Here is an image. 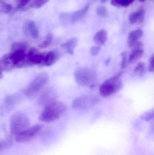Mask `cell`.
Masks as SVG:
<instances>
[{
  "mask_svg": "<svg viewBox=\"0 0 154 155\" xmlns=\"http://www.w3.org/2000/svg\"><path fill=\"white\" fill-rule=\"evenodd\" d=\"M143 31L141 29L134 30L130 32L127 38V45L132 48L134 45L139 41V40L143 36Z\"/></svg>",
  "mask_w": 154,
  "mask_h": 155,
  "instance_id": "4fadbf2b",
  "label": "cell"
},
{
  "mask_svg": "<svg viewBox=\"0 0 154 155\" xmlns=\"http://www.w3.org/2000/svg\"><path fill=\"white\" fill-rule=\"evenodd\" d=\"M30 120L25 114L18 112L13 115L10 120V131L12 134L16 135L29 128Z\"/></svg>",
  "mask_w": 154,
  "mask_h": 155,
  "instance_id": "3957f363",
  "label": "cell"
},
{
  "mask_svg": "<svg viewBox=\"0 0 154 155\" xmlns=\"http://www.w3.org/2000/svg\"><path fill=\"white\" fill-rule=\"evenodd\" d=\"M15 68L11 53L3 55L0 59V70L2 71H8Z\"/></svg>",
  "mask_w": 154,
  "mask_h": 155,
  "instance_id": "8fae6325",
  "label": "cell"
},
{
  "mask_svg": "<svg viewBox=\"0 0 154 155\" xmlns=\"http://www.w3.org/2000/svg\"><path fill=\"white\" fill-rule=\"evenodd\" d=\"M140 2H145L146 0H138Z\"/></svg>",
  "mask_w": 154,
  "mask_h": 155,
  "instance_id": "1f68e13d",
  "label": "cell"
},
{
  "mask_svg": "<svg viewBox=\"0 0 154 155\" xmlns=\"http://www.w3.org/2000/svg\"><path fill=\"white\" fill-rule=\"evenodd\" d=\"M28 47V44L25 42H16L14 43L11 46V52L17 51H26Z\"/></svg>",
  "mask_w": 154,
  "mask_h": 155,
  "instance_id": "ac0fdd59",
  "label": "cell"
},
{
  "mask_svg": "<svg viewBox=\"0 0 154 155\" xmlns=\"http://www.w3.org/2000/svg\"><path fill=\"white\" fill-rule=\"evenodd\" d=\"M107 0H101V2H106Z\"/></svg>",
  "mask_w": 154,
  "mask_h": 155,
  "instance_id": "d6a6232c",
  "label": "cell"
},
{
  "mask_svg": "<svg viewBox=\"0 0 154 155\" xmlns=\"http://www.w3.org/2000/svg\"><path fill=\"white\" fill-rule=\"evenodd\" d=\"M108 34L105 30H101L96 33L94 35V41L98 45H104L107 40Z\"/></svg>",
  "mask_w": 154,
  "mask_h": 155,
  "instance_id": "2e32d148",
  "label": "cell"
},
{
  "mask_svg": "<svg viewBox=\"0 0 154 155\" xmlns=\"http://www.w3.org/2000/svg\"><path fill=\"white\" fill-rule=\"evenodd\" d=\"M98 102V99L94 96L83 95L74 99L71 106L76 110H88L93 107Z\"/></svg>",
  "mask_w": 154,
  "mask_h": 155,
  "instance_id": "5b68a950",
  "label": "cell"
},
{
  "mask_svg": "<svg viewBox=\"0 0 154 155\" xmlns=\"http://www.w3.org/2000/svg\"><path fill=\"white\" fill-rule=\"evenodd\" d=\"M42 61L41 66H50L54 64L58 60L59 55L56 51H50L42 53Z\"/></svg>",
  "mask_w": 154,
  "mask_h": 155,
  "instance_id": "ba28073f",
  "label": "cell"
},
{
  "mask_svg": "<svg viewBox=\"0 0 154 155\" xmlns=\"http://www.w3.org/2000/svg\"><path fill=\"white\" fill-rule=\"evenodd\" d=\"M77 38H71L61 45V47L66 50L68 53L72 55L74 54V50L77 46Z\"/></svg>",
  "mask_w": 154,
  "mask_h": 155,
  "instance_id": "9a60e30c",
  "label": "cell"
},
{
  "mask_svg": "<svg viewBox=\"0 0 154 155\" xmlns=\"http://www.w3.org/2000/svg\"><path fill=\"white\" fill-rule=\"evenodd\" d=\"M143 47V43L140 41L137 43L132 47L133 50L128 58V62L129 63H134L143 57L144 54Z\"/></svg>",
  "mask_w": 154,
  "mask_h": 155,
  "instance_id": "9c48e42d",
  "label": "cell"
},
{
  "mask_svg": "<svg viewBox=\"0 0 154 155\" xmlns=\"http://www.w3.org/2000/svg\"><path fill=\"white\" fill-rule=\"evenodd\" d=\"M30 0H19L17 8L18 9H22L25 7L30 2Z\"/></svg>",
  "mask_w": 154,
  "mask_h": 155,
  "instance_id": "f1b7e54d",
  "label": "cell"
},
{
  "mask_svg": "<svg viewBox=\"0 0 154 155\" xmlns=\"http://www.w3.org/2000/svg\"><path fill=\"white\" fill-rule=\"evenodd\" d=\"M12 9V6L11 5L0 0V12L8 13Z\"/></svg>",
  "mask_w": 154,
  "mask_h": 155,
  "instance_id": "44dd1931",
  "label": "cell"
},
{
  "mask_svg": "<svg viewBox=\"0 0 154 155\" xmlns=\"http://www.w3.org/2000/svg\"><path fill=\"white\" fill-rule=\"evenodd\" d=\"M12 144V140L11 138L0 141V150H4L10 147Z\"/></svg>",
  "mask_w": 154,
  "mask_h": 155,
  "instance_id": "cb8c5ba5",
  "label": "cell"
},
{
  "mask_svg": "<svg viewBox=\"0 0 154 155\" xmlns=\"http://www.w3.org/2000/svg\"><path fill=\"white\" fill-rule=\"evenodd\" d=\"M48 2L49 0H34L31 6L33 8L38 9L42 7Z\"/></svg>",
  "mask_w": 154,
  "mask_h": 155,
  "instance_id": "d4e9b609",
  "label": "cell"
},
{
  "mask_svg": "<svg viewBox=\"0 0 154 155\" xmlns=\"http://www.w3.org/2000/svg\"><path fill=\"white\" fill-rule=\"evenodd\" d=\"M97 14L101 17H105L108 15V11L106 8L104 6H100L97 7L96 9Z\"/></svg>",
  "mask_w": 154,
  "mask_h": 155,
  "instance_id": "484cf974",
  "label": "cell"
},
{
  "mask_svg": "<svg viewBox=\"0 0 154 155\" xmlns=\"http://www.w3.org/2000/svg\"><path fill=\"white\" fill-rule=\"evenodd\" d=\"M89 8V4H87L82 9L74 12L73 13H72L71 17V22L74 24L80 21L88 12Z\"/></svg>",
  "mask_w": 154,
  "mask_h": 155,
  "instance_id": "5bb4252c",
  "label": "cell"
},
{
  "mask_svg": "<svg viewBox=\"0 0 154 155\" xmlns=\"http://www.w3.org/2000/svg\"><path fill=\"white\" fill-rule=\"evenodd\" d=\"M53 39V36L52 34L49 33L47 35L45 39L42 43L40 45L39 47L41 48H45L49 46L51 44Z\"/></svg>",
  "mask_w": 154,
  "mask_h": 155,
  "instance_id": "7402d4cb",
  "label": "cell"
},
{
  "mask_svg": "<svg viewBox=\"0 0 154 155\" xmlns=\"http://www.w3.org/2000/svg\"><path fill=\"white\" fill-rule=\"evenodd\" d=\"M76 82L80 85L91 86L96 79V73L95 71L88 68H80L74 73Z\"/></svg>",
  "mask_w": 154,
  "mask_h": 155,
  "instance_id": "277c9868",
  "label": "cell"
},
{
  "mask_svg": "<svg viewBox=\"0 0 154 155\" xmlns=\"http://www.w3.org/2000/svg\"><path fill=\"white\" fill-rule=\"evenodd\" d=\"M122 57V61L121 63V68L122 70H124L126 68V66L127 64V54L126 52H123L121 54Z\"/></svg>",
  "mask_w": 154,
  "mask_h": 155,
  "instance_id": "83f0119b",
  "label": "cell"
},
{
  "mask_svg": "<svg viewBox=\"0 0 154 155\" xmlns=\"http://www.w3.org/2000/svg\"><path fill=\"white\" fill-rule=\"evenodd\" d=\"M134 0H112L111 5L117 7H127L131 5Z\"/></svg>",
  "mask_w": 154,
  "mask_h": 155,
  "instance_id": "d6986e66",
  "label": "cell"
},
{
  "mask_svg": "<svg viewBox=\"0 0 154 155\" xmlns=\"http://www.w3.org/2000/svg\"><path fill=\"white\" fill-rule=\"evenodd\" d=\"M101 50V47L99 45H95L92 46L90 50V54L92 56H97Z\"/></svg>",
  "mask_w": 154,
  "mask_h": 155,
  "instance_id": "4316f807",
  "label": "cell"
},
{
  "mask_svg": "<svg viewBox=\"0 0 154 155\" xmlns=\"http://www.w3.org/2000/svg\"><path fill=\"white\" fill-rule=\"evenodd\" d=\"M42 53L39 52L35 48H31L27 51V57L30 66L35 64L40 65L42 61Z\"/></svg>",
  "mask_w": 154,
  "mask_h": 155,
  "instance_id": "30bf717a",
  "label": "cell"
},
{
  "mask_svg": "<svg viewBox=\"0 0 154 155\" xmlns=\"http://www.w3.org/2000/svg\"><path fill=\"white\" fill-rule=\"evenodd\" d=\"M145 11L144 9L141 8L136 12L130 14L128 17L129 22L132 25L141 24L144 20Z\"/></svg>",
  "mask_w": 154,
  "mask_h": 155,
  "instance_id": "7c38bea8",
  "label": "cell"
},
{
  "mask_svg": "<svg viewBox=\"0 0 154 155\" xmlns=\"http://www.w3.org/2000/svg\"><path fill=\"white\" fill-rule=\"evenodd\" d=\"M42 124H37L24 130L15 135V140L18 143H25L32 140L43 128Z\"/></svg>",
  "mask_w": 154,
  "mask_h": 155,
  "instance_id": "52a82bcc",
  "label": "cell"
},
{
  "mask_svg": "<svg viewBox=\"0 0 154 155\" xmlns=\"http://www.w3.org/2000/svg\"><path fill=\"white\" fill-rule=\"evenodd\" d=\"M66 106L61 102L54 101L47 105L39 117L42 122H52L59 118L66 111Z\"/></svg>",
  "mask_w": 154,
  "mask_h": 155,
  "instance_id": "6da1fadb",
  "label": "cell"
},
{
  "mask_svg": "<svg viewBox=\"0 0 154 155\" xmlns=\"http://www.w3.org/2000/svg\"><path fill=\"white\" fill-rule=\"evenodd\" d=\"M154 54H153L150 58V64H149V71L151 72H153L154 71Z\"/></svg>",
  "mask_w": 154,
  "mask_h": 155,
  "instance_id": "f546056e",
  "label": "cell"
},
{
  "mask_svg": "<svg viewBox=\"0 0 154 155\" xmlns=\"http://www.w3.org/2000/svg\"><path fill=\"white\" fill-rule=\"evenodd\" d=\"M123 71L120 72L115 76L107 79L99 87L100 94L104 97H108L119 91L123 84L120 77Z\"/></svg>",
  "mask_w": 154,
  "mask_h": 155,
  "instance_id": "7a4b0ae2",
  "label": "cell"
},
{
  "mask_svg": "<svg viewBox=\"0 0 154 155\" xmlns=\"http://www.w3.org/2000/svg\"><path fill=\"white\" fill-rule=\"evenodd\" d=\"M154 116V110H149V111L141 115V119L144 120V121L149 122V121H151L153 118Z\"/></svg>",
  "mask_w": 154,
  "mask_h": 155,
  "instance_id": "603a6c76",
  "label": "cell"
},
{
  "mask_svg": "<svg viewBox=\"0 0 154 155\" xmlns=\"http://www.w3.org/2000/svg\"><path fill=\"white\" fill-rule=\"evenodd\" d=\"M26 28L27 31L30 33L33 38L36 39L39 37V29L33 21H30L26 23Z\"/></svg>",
  "mask_w": 154,
  "mask_h": 155,
  "instance_id": "e0dca14e",
  "label": "cell"
},
{
  "mask_svg": "<svg viewBox=\"0 0 154 155\" xmlns=\"http://www.w3.org/2000/svg\"><path fill=\"white\" fill-rule=\"evenodd\" d=\"M145 71V66L143 63L141 62L138 64L134 70V73L135 75L138 76H142L143 75Z\"/></svg>",
  "mask_w": 154,
  "mask_h": 155,
  "instance_id": "ffe728a7",
  "label": "cell"
},
{
  "mask_svg": "<svg viewBox=\"0 0 154 155\" xmlns=\"http://www.w3.org/2000/svg\"><path fill=\"white\" fill-rule=\"evenodd\" d=\"M3 77V75L2 72V71L0 70V79L2 78Z\"/></svg>",
  "mask_w": 154,
  "mask_h": 155,
  "instance_id": "4dcf8cb0",
  "label": "cell"
},
{
  "mask_svg": "<svg viewBox=\"0 0 154 155\" xmlns=\"http://www.w3.org/2000/svg\"><path fill=\"white\" fill-rule=\"evenodd\" d=\"M49 76L46 73H41L37 75L30 83L24 91V94L30 96L39 92L48 82Z\"/></svg>",
  "mask_w": 154,
  "mask_h": 155,
  "instance_id": "8992f818",
  "label": "cell"
}]
</instances>
